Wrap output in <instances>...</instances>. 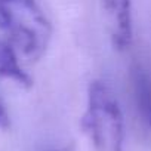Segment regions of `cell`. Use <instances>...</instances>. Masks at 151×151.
Instances as JSON below:
<instances>
[{"instance_id":"cell-1","label":"cell","mask_w":151,"mask_h":151,"mask_svg":"<svg viewBox=\"0 0 151 151\" xmlns=\"http://www.w3.org/2000/svg\"><path fill=\"white\" fill-rule=\"evenodd\" d=\"M80 126L98 151H124V117L117 96L105 82H91Z\"/></svg>"},{"instance_id":"cell-2","label":"cell","mask_w":151,"mask_h":151,"mask_svg":"<svg viewBox=\"0 0 151 151\" xmlns=\"http://www.w3.org/2000/svg\"><path fill=\"white\" fill-rule=\"evenodd\" d=\"M0 28L30 59L40 58L52 37V25L36 0H0Z\"/></svg>"},{"instance_id":"cell-3","label":"cell","mask_w":151,"mask_h":151,"mask_svg":"<svg viewBox=\"0 0 151 151\" xmlns=\"http://www.w3.org/2000/svg\"><path fill=\"white\" fill-rule=\"evenodd\" d=\"M114 49L126 50L133 40L132 0H99Z\"/></svg>"},{"instance_id":"cell-4","label":"cell","mask_w":151,"mask_h":151,"mask_svg":"<svg viewBox=\"0 0 151 151\" xmlns=\"http://www.w3.org/2000/svg\"><path fill=\"white\" fill-rule=\"evenodd\" d=\"M132 92L138 117L142 124L151 130V77L141 65L132 68Z\"/></svg>"},{"instance_id":"cell-5","label":"cell","mask_w":151,"mask_h":151,"mask_svg":"<svg viewBox=\"0 0 151 151\" xmlns=\"http://www.w3.org/2000/svg\"><path fill=\"white\" fill-rule=\"evenodd\" d=\"M0 76L11 79L19 86L31 85L30 76L22 70L21 64L18 62L15 47L6 42H0Z\"/></svg>"},{"instance_id":"cell-6","label":"cell","mask_w":151,"mask_h":151,"mask_svg":"<svg viewBox=\"0 0 151 151\" xmlns=\"http://www.w3.org/2000/svg\"><path fill=\"white\" fill-rule=\"evenodd\" d=\"M9 127V116L5 108V104L0 99V129H8Z\"/></svg>"},{"instance_id":"cell-7","label":"cell","mask_w":151,"mask_h":151,"mask_svg":"<svg viewBox=\"0 0 151 151\" xmlns=\"http://www.w3.org/2000/svg\"><path fill=\"white\" fill-rule=\"evenodd\" d=\"M46 151H61V150H46Z\"/></svg>"}]
</instances>
